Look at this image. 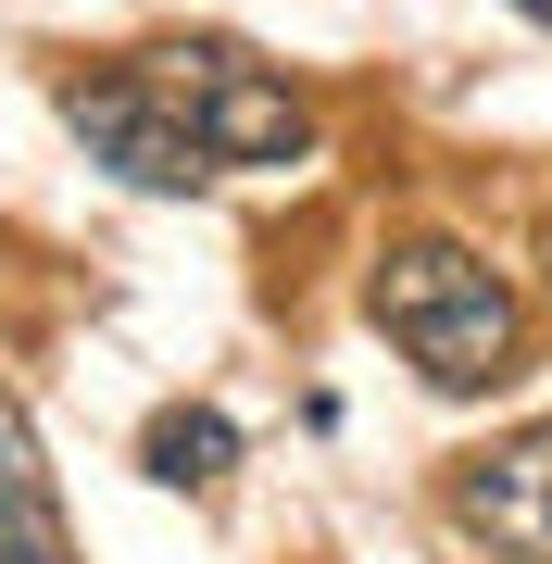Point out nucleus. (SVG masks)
<instances>
[{"label": "nucleus", "instance_id": "f03ea898", "mask_svg": "<svg viewBox=\"0 0 552 564\" xmlns=\"http://www.w3.org/2000/svg\"><path fill=\"white\" fill-rule=\"evenodd\" d=\"M139 76L176 101V126L202 139V163L226 176V163H302L314 151V113H302V88L264 76L239 39H164V51H139Z\"/></svg>", "mask_w": 552, "mask_h": 564}, {"label": "nucleus", "instance_id": "39448f33", "mask_svg": "<svg viewBox=\"0 0 552 564\" xmlns=\"http://www.w3.org/2000/svg\"><path fill=\"white\" fill-rule=\"evenodd\" d=\"M0 564H76L63 540V502H51V464H39V426L0 389Z\"/></svg>", "mask_w": 552, "mask_h": 564}, {"label": "nucleus", "instance_id": "423d86ee", "mask_svg": "<svg viewBox=\"0 0 552 564\" xmlns=\"http://www.w3.org/2000/svg\"><path fill=\"white\" fill-rule=\"evenodd\" d=\"M226 464H239V426H226L214 402H164L139 440V477L151 489H226Z\"/></svg>", "mask_w": 552, "mask_h": 564}, {"label": "nucleus", "instance_id": "6e6552de", "mask_svg": "<svg viewBox=\"0 0 552 564\" xmlns=\"http://www.w3.org/2000/svg\"><path fill=\"white\" fill-rule=\"evenodd\" d=\"M528 13H540V25H552V0H528Z\"/></svg>", "mask_w": 552, "mask_h": 564}, {"label": "nucleus", "instance_id": "0eeeda50", "mask_svg": "<svg viewBox=\"0 0 552 564\" xmlns=\"http://www.w3.org/2000/svg\"><path fill=\"white\" fill-rule=\"evenodd\" d=\"M540 276H552V226H540Z\"/></svg>", "mask_w": 552, "mask_h": 564}, {"label": "nucleus", "instance_id": "7ed1b4c3", "mask_svg": "<svg viewBox=\"0 0 552 564\" xmlns=\"http://www.w3.org/2000/svg\"><path fill=\"white\" fill-rule=\"evenodd\" d=\"M63 126L88 139V163H113L126 188H164V202H188V188L214 176L202 139L176 126V101L139 76V51H126V63H88V76H63Z\"/></svg>", "mask_w": 552, "mask_h": 564}, {"label": "nucleus", "instance_id": "20e7f679", "mask_svg": "<svg viewBox=\"0 0 552 564\" xmlns=\"http://www.w3.org/2000/svg\"><path fill=\"white\" fill-rule=\"evenodd\" d=\"M452 514H465L502 564H552V426L490 440L465 477H452Z\"/></svg>", "mask_w": 552, "mask_h": 564}, {"label": "nucleus", "instance_id": "f257e3e1", "mask_svg": "<svg viewBox=\"0 0 552 564\" xmlns=\"http://www.w3.org/2000/svg\"><path fill=\"white\" fill-rule=\"evenodd\" d=\"M365 314L402 339V364L440 389V402H477L528 364V302L477 263L465 239H389L365 276Z\"/></svg>", "mask_w": 552, "mask_h": 564}]
</instances>
